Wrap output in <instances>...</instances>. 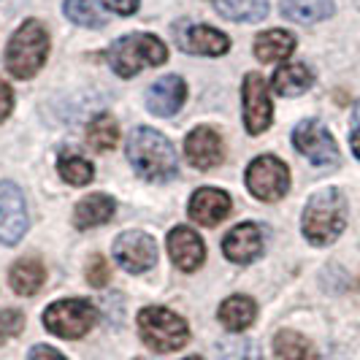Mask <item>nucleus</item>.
Instances as JSON below:
<instances>
[{
	"label": "nucleus",
	"instance_id": "nucleus-19",
	"mask_svg": "<svg viewBox=\"0 0 360 360\" xmlns=\"http://www.w3.org/2000/svg\"><path fill=\"white\" fill-rule=\"evenodd\" d=\"M274 92L282 95V98H295V95H304L314 82V73L309 71L304 63H288V65H279L274 73Z\"/></svg>",
	"mask_w": 360,
	"mask_h": 360
},
{
	"label": "nucleus",
	"instance_id": "nucleus-26",
	"mask_svg": "<svg viewBox=\"0 0 360 360\" xmlns=\"http://www.w3.org/2000/svg\"><path fill=\"white\" fill-rule=\"evenodd\" d=\"M117 141H120V127H117V120H114V117L101 114L98 120H92L90 127H87V144H90L95 152L114 149Z\"/></svg>",
	"mask_w": 360,
	"mask_h": 360
},
{
	"label": "nucleus",
	"instance_id": "nucleus-5",
	"mask_svg": "<svg viewBox=\"0 0 360 360\" xmlns=\"http://www.w3.org/2000/svg\"><path fill=\"white\" fill-rule=\"evenodd\" d=\"M139 333L149 349L155 352H174L181 349L190 339V328L176 311L162 307H146L139 314Z\"/></svg>",
	"mask_w": 360,
	"mask_h": 360
},
{
	"label": "nucleus",
	"instance_id": "nucleus-14",
	"mask_svg": "<svg viewBox=\"0 0 360 360\" xmlns=\"http://www.w3.org/2000/svg\"><path fill=\"white\" fill-rule=\"evenodd\" d=\"M222 252L233 263H252L263 252V231L255 222H241L222 238Z\"/></svg>",
	"mask_w": 360,
	"mask_h": 360
},
{
	"label": "nucleus",
	"instance_id": "nucleus-31",
	"mask_svg": "<svg viewBox=\"0 0 360 360\" xmlns=\"http://www.w3.org/2000/svg\"><path fill=\"white\" fill-rule=\"evenodd\" d=\"M87 282H90L92 288H106L108 285V276H111V271H108V263L103 255H92L90 263H87Z\"/></svg>",
	"mask_w": 360,
	"mask_h": 360
},
{
	"label": "nucleus",
	"instance_id": "nucleus-8",
	"mask_svg": "<svg viewBox=\"0 0 360 360\" xmlns=\"http://www.w3.org/2000/svg\"><path fill=\"white\" fill-rule=\"evenodd\" d=\"M247 187L257 200H279L290 190L288 165L274 155L257 158L247 168Z\"/></svg>",
	"mask_w": 360,
	"mask_h": 360
},
{
	"label": "nucleus",
	"instance_id": "nucleus-34",
	"mask_svg": "<svg viewBox=\"0 0 360 360\" xmlns=\"http://www.w3.org/2000/svg\"><path fill=\"white\" fill-rule=\"evenodd\" d=\"M30 360H65L57 349L52 347H46V344H41V347H33V352H30Z\"/></svg>",
	"mask_w": 360,
	"mask_h": 360
},
{
	"label": "nucleus",
	"instance_id": "nucleus-35",
	"mask_svg": "<svg viewBox=\"0 0 360 360\" xmlns=\"http://www.w3.org/2000/svg\"><path fill=\"white\" fill-rule=\"evenodd\" d=\"M349 144H352V152H355V158L360 160V127L349 136Z\"/></svg>",
	"mask_w": 360,
	"mask_h": 360
},
{
	"label": "nucleus",
	"instance_id": "nucleus-36",
	"mask_svg": "<svg viewBox=\"0 0 360 360\" xmlns=\"http://www.w3.org/2000/svg\"><path fill=\"white\" fill-rule=\"evenodd\" d=\"M355 120L360 122V101H358V106H355Z\"/></svg>",
	"mask_w": 360,
	"mask_h": 360
},
{
	"label": "nucleus",
	"instance_id": "nucleus-32",
	"mask_svg": "<svg viewBox=\"0 0 360 360\" xmlns=\"http://www.w3.org/2000/svg\"><path fill=\"white\" fill-rule=\"evenodd\" d=\"M101 3L106 6L108 11L120 14V17H130V14L139 11V0H101Z\"/></svg>",
	"mask_w": 360,
	"mask_h": 360
},
{
	"label": "nucleus",
	"instance_id": "nucleus-4",
	"mask_svg": "<svg viewBox=\"0 0 360 360\" xmlns=\"http://www.w3.org/2000/svg\"><path fill=\"white\" fill-rule=\"evenodd\" d=\"M46 54H49V33L38 19H27L19 25V30L8 41L6 65L17 79H33L44 68Z\"/></svg>",
	"mask_w": 360,
	"mask_h": 360
},
{
	"label": "nucleus",
	"instance_id": "nucleus-28",
	"mask_svg": "<svg viewBox=\"0 0 360 360\" xmlns=\"http://www.w3.org/2000/svg\"><path fill=\"white\" fill-rule=\"evenodd\" d=\"M217 355H219V360H263L260 347L252 339H244V336L222 339L217 344Z\"/></svg>",
	"mask_w": 360,
	"mask_h": 360
},
{
	"label": "nucleus",
	"instance_id": "nucleus-20",
	"mask_svg": "<svg viewBox=\"0 0 360 360\" xmlns=\"http://www.w3.org/2000/svg\"><path fill=\"white\" fill-rule=\"evenodd\" d=\"M8 279H11V288L19 295H36L38 290L44 288V279H46V269L38 257H22L17 260L11 271H8Z\"/></svg>",
	"mask_w": 360,
	"mask_h": 360
},
{
	"label": "nucleus",
	"instance_id": "nucleus-9",
	"mask_svg": "<svg viewBox=\"0 0 360 360\" xmlns=\"http://www.w3.org/2000/svg\"><path fill=\"white\" fill-rule=\"evenodd\" d=\"M114 260L127 274H144L158 260V244L141 231H127L114 241Z\"/></svg>",
	"mask_w": 360,
	"mask_h": 360
},
{
	"label": "nucleus",
	"instance_id": "nucleus-11",
	"mask_svg": "<svg viewBox=\"0 0 360 360\" xmlns=\"http://www.w3.org/2000/svg\"><path fill=\"white\" fill-rule=\"evenodd\" d=\"M174 38L179 44V49L190 54H206V57H219L231 49V38L222 30L198 25V22H179L174 27Z\"/></svg>",
	"mask_w": 360,
	"mask_h": 360
},
{
	"label": "nucleus",
	"instance_id": "nucleus-6",
	"mask_svg": "<svg viewBox=\"0 0 360 360\" xmlns=\"http://www.w3.org/2000/svg\"><path fill=\"white\" fill-rule=\"evenodd\" d=\"M98 323V309L90 301L82 298H65L54 301L52 307L44 311V325L60 339H82L90 333L92 325Z\"/></svg>",
	"mask_w": 360,
	"mask_h": 360
},
{
	"label": "nucleus",
	"instance_id": "nucleus-10",
	"mask_svg": "<svg viewBox=\"0 0 360 360\" xmlns=\"http://www.w3.org/2000/svg\"><path fill=\"white\" fill-rule=\"evenodd\" d=\"M27 233V206L17 184L0 181V244H17Z\"/></svg>",
	"mask_w": 360,
	"mask_h": 360
},
{
	"label": "nucleus",
	"instance_id": "nucleus-13",
	"mask_svg": "<svg viewBox=\"0 0 360 360\" xmlns=\"http://www.w3.org/2000/svg\"><path fill=\"white\" fill-rule=\"evenodd\" d=\"M184 155L193 168L198 171H212L225 158V144L219 139V133L212 127H195L187 139H184Z\"/></svg>",
	"mask_w": 360,
	"mask_h": 360
},
{
	"label": "nucleus",
	"instance_id": "nucleus-27",
	"mask_svg": "<svg viewBox=\"0 0 360 360\" xmlns=\"http://www.w3.org/2000/svg\"><path fill=\"white\" fill-rule=\"evenodd\" d=\"M57 168H60V176L68 181V184H73V187L90 184L92 176H95L92 162L84 160V158H82V155H76V152H65V155H60Z\"/></svg>",
	"mask_w": 360,
	"mask_h": 360
},
{
	"label": "nucleus",
	"instance_id": "nucleus-21",
	"mask_svg": "<svg viewBox=\"0 0 360 360\" xmlns=\"http://www.w3.org/2000/svg\"><path fill=\"white\" fill-rule=\"evenodd\" d=\"M257 317V304H255L250 295H231L222 301L219 307V323L225 325L228 330H247Z\"/></svg>",
	"mask_w": 360,
	"mask_h": 360
},
{
	"label": "nucleus",
	"instance_id": "nucleus-15",
	"mask_svg": "<svg viewBox=\"0 0 360 360\" xmlns=\"http://www.w3.org/2000/svg\"><path fill=\"white\" fill-rule=\"evenodd\" d=\"M187 101V84L179 76H162L146 90V108L155 117H174Z\"/></svg>",
	"mask_w": 360,
	"mask_h": 360
},
{
	"label": "nucleus",
	"instance_id": "nucleus-30",
	"mask_svg": "<svg viewBox=\"0 0 360 360\" xmlns=\"http://www.w3.org/2000/svg\"><path fill=\"white\" fill-rule=\"evenodd\" d=\"M22 325H25V317L19 314L17 309H3L0 311V344H6L8 339L19 336Z\"/></svg>",
	"mask_w": 360,
	"mask_h": 360
},
{
	"label": "nucleus",
	"instance_id": "nucleus-37",
	"mask_svg": "<svg viewBox=\"0 0 360 360\" xmlns=\"http://www.w3.org/2000/svg\"><path fill=\"white\" fill-rule=\"evenodd\" d=\"M184 360H203V358H198V355H193V358H184Z\"/></svg>",
	"mask_w": 360,
	"mask_h": 360
},
{
	"label": "nucleus",
	"instance_id": "nucleus-18",
	"mask_svg": "<svg viewBox=\"0 0 360 360\" xmlns=\"http://www.w3.org/2000/svg\"><path fill=\"white\" fill-rule=\"evenodd\" d=\"M114 198L106 193H92L87 198H82L73 209V225L79 231H90L98 225H106L108 219L114 217Z\"/></svg>",
	"mask_w": 360,
	"mask_h": 360
},
{
	"label": "nucleus",
	"instance_id": "nucleus-23",
	"mask_svg": "<svg viewBox=\"0 0 360 360\" xmlns=\"http://www.w3.org/2000/svg\"><path fill=\"white\" fill-rule=\"evenodd\" d=\"M279 11L292 22L311 25V22H323V19L333 17L336 6H333V0H282Z\"/></svg>",
	"mask_w": 360,
	"mask_h": 360
},
{
	"label": "nucleus",
	"instance_id": "nucleus-17",
	"mask_svg": "<svg viewBox=\"0 0 360 360\" xmlns=\"http://www.w3.org/2000/svg\"><path fill=\"white\" fill-rule=\"evenodd\" d=\"M231 214V195L217 190V187H200L190 198V217L203 225V228H214L225 217Z\"/></svg>",
	"mask_w": 360,
	"mask_h": 360
},
{
	"label": "nucleus",
	"instance_id": "nucleus-33",
	"mask_svg": "<svg viewBox=\"0 0 360 360\" xmlns=\"http://www.w3.org/2000/svg\"><path fill=\"white\" fill-rule=\"evenodd\" d=\"M11 106H14V92H11V87L0 79V122L11 114Z\"/></svg>",
	"mask_w": 360,
	"mask_h": 360
},
{
	"label": "nucleus",
	"instance_id": "nucleus-24",
	"mask_svg": "<svg viewBox=\"0 0 360 360\" xmlns=\"http://www.w3.org/2000/svg\"><path fill=\"white\" fill-rule=\"evenodd\" d=\"M274 352L276 360H320L311 342L295 330H279L274 336Z\"/></svg>",
	"mask_w": 360,
	"mask_h": 360
},
{
	"label": "nucleus",
	"instance_id": "nucleus-7",
	"mask_svg": "<svg viewBox=\"0 0 360 360\" xmlns=\"http://www.w3.org/2000/svg\"><path fill=\"white\" fill-rule=\"evenodd\" d=\"M292 144L309 162H314L320 168H336L342 162L336 139L320 120H304L292 130Z\"/></svg>",
	"mask_w": 360,
	"mask_h": 360
},
{
	"label": "nucleus",
	"instance_id": "nucleus-2",
	"mask_svg": "<svg viewBox=\"0 0 360 360\" xmlns=\"http://www.w3.org/2000/svg\"><path fill=\"white\" fill-rule=\"evenodd\" d=\"M344 225H347V198L342 195V190L325 187L309 198L301 217V231L309 244L314 247L333 244L342 236Z\"/></svg>",
	"mask_w": 360,
	"mask_h": 360
},
{
	"label": "nucleus",
	"instance_id": "nucleus-16",
	"mask_svg": "<svg viewBox=\"0 0 360 360\" xmlns=\"http://www.w3.org/2000/svg\"><path fill=\"white\" fill-rule=\"evenodd\" d=\"M168 255L174 260V266L181 271H198L203 266V257H206V247H203V238L190 228H174L168 233Z\"/></svg>",
	"mask_w": 360,
	"mask_h": 360
},
{
	"label": "nucleus",
	"instance_id": "nucleus-29",
	"mask_svg": "<svg viewBox=\"0 0 360 360\" xmlns=\"http://www.w3.org/2000/svg\"><path fill=\"white\" fill-rule=\"evenodd\" d=\"M63 11H65V17L71 19L73 25H82V27H103L106 25L103 14L92 6L90 0H65Z\"/></svg>",
	"mask_w": 360,
	"mask_h": 360
},
{
	"label": "nucleus",
	"instance_id": "nucleus-22",
	"mask_svg": "<svg viewBox=\"0 0 360 360\" xmlns=\"http://www.w3.org/2000/svg\"><path fill=\"white\" fill-rule=\"evenodd\" d=\"M295 49V36L288 30H266L255 38V54L260 63H279L288 60Z\"/></svg>",
	"mask_w": 360,
	"mask_h": 360
},
{
	"label": "nucleus",
	"instance_id": "nucleus-3",
	"mask_svg": "<svg viewBox=\"0 0 360 360\" xmlns=\"http://www.w3.org/2000/svg\"><path fill=\"white\" fill-rule=\"evenodd\" d=\"M108 65L114 68L117 76L130 79L141 68L149 65H162L168 60V46L158 36L149 33H130V36L117 38L106 52Z\"/></svg>",
	"mask_w": 360,
	"mask_h": 360
},
{
	"label": "nucleus",
	"instance_id": "nucleus-25",
	"mask_svg": "<svg viewBox=\"0 0 360 360\" xmlns=\"http://www.w3.org/2000/svg\"><path fill=\"white\" fill-rule=\"evenodd\" d=\"M214 6L231 22H260L269 14V0H214Z\"/></svg>",
	"mask_w": 360,
	"mask_h": 360
},
{
	"label": "nucleus",
	"instance_id": "nucleus-1",
	"mask_svg": "<svg viewBox=\"0 0 360 360\" xmlns=\"http://www.w3.org/2000/svg\"><path fill=\"white\" fill-rule=\"evenodd\" d=\"M127 160L141 179L149 181H168L171 176H176V168H179L171 141L152 127H136L130 133Z\"/></svg>",
	"mask_w": 360,
	"mask_h": 360
},
{
	"label": "nucleus",
	"instance_id": "nucleus-12",
	"mask_svg": "<svg viewBox=\"0 0 360 360\" xmlns=\"http://www.w3.org/2000/svg\"><path fill=\"white\" fill-rule=\"evenodd\" d=\"M241 101H244V125L247 130L257 136L271 125L274 120V108H271L269 87L263 82V76L247 73L244 84H241Z\"/></svg>",
	"mask_w": 360,
	"mask_h": 360
}]
</instances>
